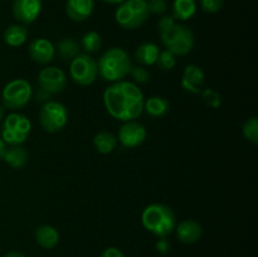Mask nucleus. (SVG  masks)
<instances>
[{"mask_svg": "<svg viewBox=\"0 0 258 257\" xmlns=\"http://www.w3.org/2000/svg\"><path fill=\"white\" fill-rule=\"evenodd\" d=\"M50 98H52V95H49V93H47L45 91H43L42 88H39L37 92V95H35V100L38 101V102H47V101H49Z\"/></svg>", "mask_w": 258, "mask_h": 257, "instance_id": "obj_34", "label": "nucleus"}, {"mask_svg": "<svg viewBox=\"0 0 258 257\" xmlns=\"http://www.w3.org/2000/svg\"><path fill=\"white\" fill-rule=\"evenodd\" d=\"M204 81H206V76H204L203 70L197 65H188L183 71L180 85L186 92L201 95L204 88Z\"/></svg>", "mask_w": 258, "mask_h": 257, "instance_id": "obj_14", "label": "nucleus"}, {"mask_svg": "<svg viewBox=\"0 0 258 257\" xmlns=\"http://www.w3.org/2000/svg\"><path fill=\"white\" fill-rule=\"evenodd\" d=\"M224 0H199L202 10L208 14H216L223 7Z\"/></svg>", "mask_w": 258, "mask_h": 257, "instance_id": "obj_30", "label": "nucleus"}, {"mask_svg": "<svg viewBox=\"0 0 258 257\" xmlns=\"http://www.w3.org/2000/svg\"><path fill=\"white\" fill-rule=\"evenodd\" d=\"M95 9V0H67L66 14L73 22H85Z\"/></svg>", "mask_w": 258, "mask_h": 257, "instance_id": "obj_16", "label": "nucleus"}, {"mask_svg": "<svg viewBox=\"0 0 258 257\" xmlns=\"http://www.w3.org/2000/svg\"><path fill=\"white\" fill-rule=\"evenodd\" d=\"M148 7L149 13L155 15H163L168 9L165 0H151V2H148Z\"/></svg>", "mask_w": 258, "mask_h": 257, "instance_id": "obj_31", "label": "nucleus"}, {"mask_svg": "<svg viewBox=\"0 0 258 257\" xmlns=\"http://www.w3.org/2000/svg\"><path fill=\"white\" fill-rule=\"evenodd\" d=\"M39 122L43 130L47 133H59L68 122L67 107L63 103L53 100L42 103L39 110Z\"/></svg>", "mask_w": 258, "mask_h": 257, "instance_id": "obj_8", "label": "nucleus"}, {"mask_svg": "<svg viewBox=\"0 0 258 257\" xmlns=\"http://www.w3.org/2000/svg\"><path fill=\"white\" fill-rule=\"evenodd\" d=\"M101 257H126L122 252L116 247H108L102 252Z\"/></svg>", "mask_w": 258, "mask_h": 257, "instance_id": "obj_33", "label": "nucleus"}, {"mask_svg": "<svg viewBox=\"0 0 258 257\" xmlns=\"http://www.w3.org/2000/svg\"><path fill=\"white\" fill-rule=\"evenodd\" d=\"M28 151L25 150V148H23V145H17V146H9L7 149L4 154V158L3 160L13 169H22L27 165L28 163Z\"/></svg>", "mask_w": 258, "mask_h": 257, "instance_id": "obj_20", "label": "nucleus"}, {"mask_svg": "<svg viewBox=\"0 0 258 257\" xmlns=\"http://www.w3.org/2000/svg\"><path fill=\"white\" fill-rule=\"evenodd\" d=\"M144 228L159 238H165L174 232L176 227V216L170 207L163 203H151L141 213Z\"/></svg>", "mask_w": 258, "mask_h": 257, "instance_id": "obj_2", "label": "nucleus"}, {"mask_svg": "<svg viewBox=\"0 0 258 257\" xmlns=\"http://www.w3.org/2000/svg\"><path fill=\"white\" fill-rule=\"evenodd\" d=\"M146 128L136 120L126 121L118 128L117 141L125 149L139 148L146 140Z\"/></svg>", "mask_w": 258, "mask_h": 257, "instance_id": "obj_11", "label": "nucleus"}, {"mask_svg": "<svg viewBox=\"0 0 258 257\" xmlns=\"http://www.w3.org/2000/svg\"><path fill=\"white\" fill-rule=\"evenodd\" d=\"M202 98H203L204 103L211 108H218L222 105V98L218 91L213 90V88H203L201 92Z\"/></svg>", "mask_w": 258, "mask_h": 257, "instance_id": "obj_28", "label": "nucleus"}, {"mask_svg": "<svg viewBox=\"0 0 258 257\" xmlns=\"http://www.w3.org/2000/svg\"><path fill=\"white\" fill-rule=\"evenodd\" d=\"M98 76L106 82L122 81L130 73L131 59L128 53L120 47H111L98 58Z\"/></svg>", "mask_w": 258, "mask_h": 257, "instance_id": "obj_3", "label": "nucleus"}, {"mask_svg": "<svg viewBox=\"0 0 258 257\" xmlns=\"http://www.w3.org/2000/svg\"><path fill=\"white\" fill-rule=\"evenodd\" d=\"M103 105L108 115L118 121L136 120L144 110V93L138 85L128 81H117L103 92Z\"/></svg>", "mask_w": 258, "mask_h": 257, "instance_id": "obj_1", "label": "nucleus"}, {"mask_svg": "<svg viewBox=\"0 0 258 257\" xmlns=\"http://www.w3.org/2000/svg\"><path fill=\"white\" fill-rule=\"evenodd\" d=\"M176 238L185 244H191L194 242L199 241L203 234V228L201 223H198L194 219H184V221L176 223L175 227Z\"/></svg>", "mask_w": 258, "mask_h": 257, "instance_id": "obj_15", "label": "nucleus"}, {"mask_svg": "<svg viewBox=\"0 0 258 257\" xmlns=\"http://www.w3.org/2000/svg\"><path fill=\"white\" fill-rule=\"evenodd\" d=\"M242 134H243V136L249 141V143H252L253 145H257L258 144V118L253 116V117L244 121L243 126H242Z\"/></svg>", "mask_w": 258, "mask_h": 257, "instance_id": "obj_26", "label": "nucleus"}, {"mask_svg": "<svg viewBox=\"0 0 258 257\" xmlns=\"http://www.w3.org/2000/svg\"><path fill=\"white\" fill-rule=\"evenodd\" d=\"M149 7L146 0H123L115 13L117 24L123 29L133 30L141 27L148 20Z\"/></svg>", "mask_w": 258, "mask_h": 257, "instance_id": "obj_4", "label": "nucleus"}, {"mask_svg": "<svg viewBox=\"0 0 258 257\" xmlns=\"http://www.w3.org/2000/svg\"><path fill=\"white\" fill-rule=\"evenodd\" d=\"M55 52L58 53L60 59L71 62L73 58H76L81 53L80 42H77L73 38H62V39L58 40L57 45H55Z\"/></svg>", "mask_w": 258, "mask_h": 257, "instance_id": "obj_22", "label": "nucleus"}, {"mask_svg": "<svg viewBox=\"0 0 258 257\" xmlns=\"http://www.w3.org/2000/svg\"><path fill=\"white\" fill-rule=\"evenodd\" d=\"M146 2H151V0H146Z\"/></svg>", "mask_w": 258, "mask_h": 257, "instance_id": "obj_40", "label": "nucleus"}, {"mask_svg": "<svg viewBox=\"0 0 258 257\" xmlns=\"http://www.w3.org/2000/svg\"><path fill=\"white\" fill-rule=\"evenodd\" d=\"M70 76L76 85L82 87L92 85L98 77L97 60L91 54L80 53L71 60Z\"/></svg>", "mask_w": 258, "mask_h": 257, "instance_id": "obj_9", "label": "nucleus"}, {"mask_svg": "<svg viewBox=\"0 0 258 257\" xmlns=\"http://www.w3.org/2000/svg\"><path fill=\"white\" fill-rule=\"evenodd\" d=\"M156 249L161 253H166L169 251V243L165 241V238H160V241L156 243Z\"/></svg>", "mask_w": 258, "mask_h": 257, "instance_id": "obj_35", "label": "nucleus"}, {"mask_svg": "<svg viewBox=\"0 0 258 257\" xmlns=\"http://www.w3.org/2000/svg\"><path fill=\"white\" fill-rule=\"evenodd\" d=\"M28 38V29L23 24H12L4 30L3 39L9 47H20Z\"/></svg>", "mask_w": 258, "mask_h": 257, "instance_id": "obj_21", "label": "nucleus"}, {"mask_svg": "<svg viewBox=\"0 0 258 257\" xmlns=\"http://www.w3.org/2000/svg\"><path fill=\"white\" fill-rule=\"evenodd\" d=\"M38 86L49 95H58L67 87L68 78L64 71L58 67H45L38 73Z\"/></svg>", "mask_w": 258, "mask_h": 257, "instance_id": "obj_10", "label": "nucleus"}, {"mask_svg": "<svg viewBox=\"0 0 258 257\" xmlns=\"http://www.w3.org/2000/svg\"><path fill=\"white\" fill-rule=\"evenodd\" d=\"M160 40L165 49L178 55H186L194 47V34L188 27L183 24H175L165 33L160 34Z\"/></svg>", "mask_w": 258, "mask_h": 257, "instance_id": "obj_7", "label": "nucleus"}, {"mask_svg": "<svg viewBox=\"0 0 258 257\" xmlns=\"http://www.w3.org/2000/svg\"><path fill=\"white\" fill-rule=\"evenodd\" d=\"M93 145L100 154H110L117 146V138L110 131H100L93 138Z\"/></svg>", "mask_w": 258, "mask_h": 257, "instance_id": "obj_24", "label": "nucleus"}, {"mask_svg": "<svg viewBox=\"0 0 258 257\" xmlns=\"http://www.w3.org/2000/svg\"><path fill=\"white\" fill-rule=\"evenodd\" d=\"M13 15L23 25L32 24L42 12V0H14Z\"/></svg>", "mask_w": 258, "mask_h": 257, "instance_id": "obj_12", "label": "nucleus"}, {"mask_svg": "<svg viewBox=\"0 0 258 257\" xmlns=\"http://www.w3.org/2000/svg\"><path fill=\"white\" fill-rule=\"evenodd\" d=\"M7 144L3 141V139L0 138V160H3V158H4V154L5 151H7Z\"/></svg>", "mask_w": 258, "mask_h": 257, "instance_id": "obj_36", "label": "nucleus"}, {"mask_svg": "<svg viewBox=\"0 0 258 257\" xmlns=\"http://www.w3.org/2000/svg\"><path fill=\"white\" fill-rule=\"evenodd\" d=\"M4 113H5L4 106L0 105V122H2V120H3V118H4Z\"/></svg>", "mask_w": 258, "mask_h": 257, "instance_id": "obj_39", "label": "nucleus"}, {"mask_svg": "<svg viewBox=\"0 0 258 257\" xmlns=\"http://www.w3.org/2000/svg\"><path fill=\"white\" fill-rule=\"evenodd\" d=\"M4 257H27L24 253H22V252H18V251H12L9 252V253L5 254Z\"/></svg>", "mask_w": 258, "mask_h": 257, "instance_id": "obj_37", "label": "nucleus"}, {"mask_svg": "<svg viewBox=\"0 0 258 257\" xmlns=\"http://www.w3.org/2000/svg\"><path fill=\"white\" fill-rule=\"evenodd\" d=\"M197 13V2L196 0H174L173 3V18L175 20H186L191 19Z\"/></svg>", "mask_w": 258, "mask_h": 257, "instance_id": "obj_23", "label": "nucleus"}, {"mask_svg": "<svg viewBox=\"0 0 258 257\" xmlns=\"http://www.w3.org/2000/svg\"><path fill=\"white\" fill-rule=\"evenodd\" d=\"M160 53V48L158 44L153 42H145L141 43L135 50V60L140 66H154L156 63V59Z\"/></svg>", "mask_w": 258, "mask_h": 257, "instance_id": "obj_19", "label": "nucleus"}, {"mask_svg": "<svg viewBox=\"0 0 258 257\" xmlns=\"http://www.w3.org/2000/svg\"><path fill=\"white\" fill-rule=\"evenodd\" d=\"M170 111V102L163 96H151L144 101V110L146 115L153 118L165 117Z\"/></svg>", "mask_w": 258, "mask_h": 257, "instance_id": "obj_17", "label": "nucleus"}, {"mask_svg": "<svg viewBox=\"0 0 258 257\" xmlns=\"http://www.w3.org/2000/svg\"><path fill=\"white\" fill-rule=\"evenodd\" d=\"M35 242L39 244L42 248L52 249L59 242V233L57 229L50 224H43L39 226L34 232Z\"/></svg>", "mask_w": 258, "mask_h": 257, "instance_id": "obj_18", "label": "nucleus"}, {"mask_svg": "<svg viewBox=\"0 0 258 257\" xmlns=\"http://www.w3.org/2000/svg\"><path fill=\"white\" fill-rule=\"evenodd\" d=\"M33 97V88L28 81L15 78L9 81L2 91V102L4 108L12 111L22 110L30 102Z\"/></svg>", "mask_w": 258, "mask_h": 257, "instance_id": "obj_6", "label": "nucleus"}, {"mask_svg": "<svg viewBox=\"0 0 258 257\" xmlns=\"http://www.w3.org/2000/svg\"><path fill=\"white\" fill-rule=\"evenodd\" d=\"M155 65L161 71H171L176 66V55L168 49L160 50Z\"/></svg>", "mask_w": 258, "mask_h": 257, "instance_id": "obj_27", "label": "nucleus"}, {"mask_svg": "<svg viewBox=\"0 0 258 257\" xmlns=\"http://www.w3.org/2000/svg\"><path fill=\"white\" fill-rule=\"evenodd\" d=\"M105 3H108V4H121L123 0H103Z\"/></svg>", "mask_w": 258, "mask_h": 257, "instance_id": "obj_38", "label": "nucleus"}, {"mask_svg": "<svg viewBox=\"0 0 258 257\" xmlns=\"http://www.w3.org/2000/svg\"><path fill=\"white\" fill-rule=\"evenodd\" d=\"M128 75H131L133 80L135 81L136 83H139V85H144V83L149 82V80H150V73H149V71L146 70V68H144L143 66L131 67Z\"/></svg>", "mask_w": 258, "mask_h": 257, "instance_id": "obj_29", "label": "nucleus"}, {"mask_svg": "<svg viewBox=\"0 0 258 257\" xmlns=\"http://www.w3.org/2000/svg\"><path fill=\"white\" fill-rule=\"evenodd\" d=\"M81 49H83V53L86 54H93L97 53L102 47V38L95 30H90V32L85 33L81 39Z\"/></svg>", "mask_w": 258, "mask_h": 257, "instance_id": "obj_25", "label": "nucleus"}, {"mask_svg": "<svg viewBox=\"0 0 258 257\" xmlns=\"http://www.w3.org/2000/svg\"><path fill=\"white\" fill-rule=\"evenodd\" d=\"M30 131L32 122L29 118L22 113L12 112L3 121L0 138L9 146L23 145L29 138Z\"/></svg>", "mask_w": 258, "mask_h": 257, "instance_id": "obj_5", "label": "nucleus"}, {"mask_svg": "<svg viewBox=\"0 0 258 257\" xmlns=\"http://www.w3.org/2000/svg\"><path fill=\"white\" fill-rule=\"evenodd\" d=\"M29 57L38 65H49L55 57V47L50 40L45 38H37L29 44Z\"/></svg>", "mask_w": 258, "mask_h": 257, "instance_id": "obj_13", "label": "nucleus"}, {"mask_svg": "<svg viewBox=\"0 0 258 257\" xmlns=\"http://www.w3.org/2000/svg\"><path fill=\"white\" fill-rule=\"evenodd\" d=\"M175 24H176V22H175V19L173 18V15H163L158 23L159 33L161 34V33L168 32V30L170 29V28H173Z\"/></svg>", "mask_w": 258, "mask_h": 257, "instance_id": "obj_32", "label": "nucleus"}]
</instances>
